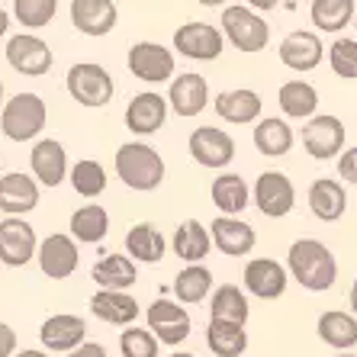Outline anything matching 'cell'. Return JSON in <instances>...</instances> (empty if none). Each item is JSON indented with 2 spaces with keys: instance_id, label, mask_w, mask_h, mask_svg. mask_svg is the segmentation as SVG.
Returning <instances> with one entry per match:
<instances>
[{
  "instance_id": "1",
  "label": "cell",
  "mask_w": 357,
  "mask_h": 357,
  "mask_svg": "<svg viewBox=\"0 0 357 357\" xmlns=\"http://www.w3.org/2000/svg\"><path fill=\"white\" fill-rule=\"evenodd\" d=\"M287 261H290V274L312 293L332 290L335 277H338V264H335L332 251L325 248L322 241H316V238L293 241Z\"/></svg>"
},
{
  "instance_id": "2",
  "label": "cell",
  "mask_w": 357,
  "mask_h": 357,
  "mask_svg": "<svg viewBox=\"0 0 357 357\" xmlns=\"http://www.w3.org/2000/svg\"><path fill=\"white\" fill-rule=\"evenodd\" d=\"M116 174L132 190H155L165 181V161L151 145L126 142L116 151Z\"/></svg>"
},
{
  "instance_id": "3",
  "label": "cell",
  "mask_w": 357,
  "mask_h": 357,
  "mask_svg": "<svg viewBox=\"0 0 357 357\" xmlns=\"http://www.w3.org/2000/svg\"><path fill=\"white\" fill-rule=\"evenodd\" d=\"M45 116L49 109L39 93H17L13 100H7V107L0 113V132L10 142H29L45 129Z\"/></svg>"
},
{
  "instance_id": "4",
  "label": "cell",
  "mask_w": 357,
  "mask_h": 357,
  "mask_svg": "<svg viewBox=\"0 0 357 357\" xmlns=\"http://www.w3.org/2000/svg\"><path fill=\"white\" fill-rule=\"evenodd\" d=\"M113 77L103 65L93 61H77L68 71V93L81 103V107H103L113 100Z\"/></svg>"
},
{
  "instance_id": "5",
  "label": "cell",
  "mask_w": 357,
  "mask_h": 357,
  "mask_svg": "<svg viewBox=\"0 0 357 357\" xmlns=\"http://www.w3.org/2000/svg\"><path fill=\"white\" fill-rule=\"evenodd\" d=\"M222 33L229 36L235 49L241 52H261L271 39L267 23L248 7H225L222 10Z\"/></svg>"
},
{
  "instance_id": "6",
  "label": "cell",
  "mask_w": 357,
  "mask_h": 357,
  "mask_svg": "<svg viewBox=\"0 0 357 357\" xmlns=\"http://www.w3.org/2000/svg\"><path fill=\"white\" fill-rule=\"evenodd\" d=\"M7 61L23 77H42L52 68V49L39 36L20 33L7 39Z\"/></svg>"
},
{
  "instance_id": "7",
  "label": "cell",
  "mask_w": 357,
  "mask_h": 357,
  "mask_svg": "<svg viewBox=\"0 0 357 357\" xmlns=\"http://www.w3.org/2000/svg\"><path fill=\"white\" fill-rule=\"evenodd\" d=\"M149 319V328L155 335V341L161 344H181L187 335H190V316H187V309L171 303V299H155L145 312Z\"/></svg>"
},
{
  "instance_id": "8",
  "label": "cell",
  "mask_w": 357,
  "mask_h": 357,
  "mask_svg": "<svg viewBox=\"0 0 357 357\" xmlns=\"http://www.w3.org/2000/svg\"><path fill=\"white\" fill-rule=\"evenodd\" d=\"M222 33L209 23H183L174 33V49L193 61H213L222 55Z\"/></svg>"
},
{
  "instance_id": "9",
  "label": "cell",
  "mask_w": 357,
  "mask_h": 357,
  "mask_svg": "<svg viewBox=\"0 0 357 357\" xmlns=\"http://www.w3.org/2000/svg\"><path fill=\"white\" fill-rule=\"evenodd\" d=\"M39 241H36L33 225L23 222V219L7 216L0 222V261L7 267H23L33 261Z\"/></svg>"
},
{
  "instance_id": "10",
  "label": "cell",
  "mask_w": 357,
  "mask_h": 357,
  "mask_svg": "<svg viewBox=\"0 0 357 357\" xmlns=\"http://www.w3.org/2000/svg\"><path fill=\"white\" fill-rule=\"evenodd\" d=\"M129 71L149 84H161L174 75V55L158 42H135L129 49Z\"/></svg>"
},
{
  "instance_id": "11",
  "label": "cell",
  "mask_w": 357,
  "mask_h": 357,
  "mask_svg": "<svg viewBox=\"0 0 357 357\" xmlns=\"http://www.w3.org/2000/svg\"><path fill=\"white\" fill-rule=\"evenodd\" d=\"M293 199H296L293 183H290V177L280 174V171H264V174L258 177V183H255V203H258V209L271 219L287 216L293 209Z\"/></svg>"
},
{
  "instance_id": "12",
  "label": "cell",
  "mask_w": 357,
  "mask_h": 357,
  "mask_svg": "<svg viewBox=\"0 0 357 357\" xmlns=\"http://www.w3.org/2000/svg\"><path fill=\"white\" fill-rule=\"evenodd\" d=\"M36 255H39V271L52 280H65L77 271V245L71 235H49L36 248Z\"/></svg>"
},
{
  "instance_id": "13",
  "label": "cell",
  "mask_w": 357,
  "mask_h": 357,
  "mask_svg": "<svg viewBox=\"0 0 357 357\" xmlns=\"http://www.w3.org/2000/svg\"><path fill=\"white\" fill-rule=\"evenodd\" d=\"M190 155L203 167H225L235 158V142L222 129L203 126V129H193L190 135Z\"/></svg>"
},
{
  "instance_id": "14",
  "label": "cell",
  "mask_w": 357,
  "mask_h": 357,
  "mask_svg": "<svg viewBox=\"0 0 357 357\" xmlns=\"http://www.w3.org/2000/svg\"><path fill=\"white\" fill-rule=\"evenodd\" d=\"M303 145L312 158L328 161L335 158L344 145V126L338 116H316L303 126Z\"/></svg>"
},
{
  "instance_id": "15",
  "label": "cell",
  "mask_w": 357,
  "mask_h": 357,
  "mask_svg": "<svg viewBox=\"0 0 357 357\" xmlns=\"http://www.w3.org/2000/svg\"><path fill=\"white\" fill-rule=\"evenodd\" d=\"M167 100H171V107H174L177 116L190 119V116H199L209 103V87H206V77L203 75H181L174 77L171 84V91H167Z\"/></svg>"
},
{
  "instance_id": "16",
  "label": "cell",
  "mask_w": 357,
  "mask_h": 357,
  "mask_svg": "<svg viewBox=\"0 0 357 357\" xmlns=\"http://www.w3.org/2000/svg\"><path fill=\"white\" fill-rule=\"evenodd\" d=\"M245 287L261 299H277L287 290V267L274 258H255L245 267Z\"/></svg>"
},
{
  "instance_id": "17",
  "label": "cell",
  "mask_w": 357,
  "mask_h": 357,
  "mask_svg": "<svg viewBox=\"0 0 357 357\" xmlns=\"http://www.w3.org/2000/svg\"><path fill=\"white\" fill-rule=\"evenodd\" d=\"M84 335H87V322L81 316H68V312H59L42 322L39 338L49 351H75L84 344Z\"/></svg>"
},
{
  "instance_id": "18",
  "label": "cell",
  "mask_w": 357,
  "mask_h": 357,
  "mask_svg": "<svg viewBox=\"0 0 357 357\" xmlns=\"http://www.w3.org/2000/svg\"><path fill=\"white\" fill-rule=\"evenodd\" d=\"M39 206V187L29 174H7L0 177V209L7 216L20 219Z\"/></svg>"
},
{
  "instance_id": "19",
  "label": "cell",
  "mask_w": 357,
  "mask_h": 357,
  "mask_svg": "<svg viewBox=\"0 0 357 357\" xmlns=\"http://www.w3.org/2000/svg\"><path fill=\"white\" fill-rule=\"evenodd\" d=\"M116 17L113 0H71V23L84 36H107L116 26Z\"/></svg>"
},
{
  "instance_id": "20",
  "label": "cell",
  "mask_w": 357,
  "mask_h": 357,
  "mask_svg": "<svg viewBox=\"0 0 357 357\" xmlns=\"http://www.w3.org/2000/svg\"><path fill=\"white\" fill-rule=\"evenodd\" d=\"M29 165H33V174L39 177V183L59 187L68 177V151L61 149L59 139H42L39 145H33Z\"/></svg>"
},
{
  "instance_id": "21",
  "label": "cell",
  "mask_w": 357,
  "mask_h": 357,
  "mask_svg": "<svg viewBox=\"0 0 357 357\" xmlns=\"http://www.w3.org/2000/svg\"><path fill=\"white\" fill-rule=\"evenodd\" d=\"M167 119V100L161 93H139V97L126 107V126L139 135L158 132Z\"/></svg>"
},
{
  "instance_id": "22",
  "label": "cell",
  "mask_w": 357,
  "mask_h": 357,
  "mask_svg": "<svg viewBox=\"0 0 357 357\" xmlns=\"http://www.w3.org/2000/svg\"><path fill=\"white\" fill-rule=\"evenodd\" d=\"M209 241H213L222 255H229V258H241V255H248V251L255 248V229H251L248 222H241V219L219 216L216 222H213Z\"/></svg>"
},
{
  "instance_id": "23",
  "label": "cell",
  "mask_w": 357,
  "mask_h": 357,
  "mask_svg": "<svg viewBox=\"0 0 357 357\" xmlns=\"http://www.w3.org/2000/svg\"><path fill=\"white\" fill-rule=\"evenodd\" d=\"M325 45L316 33H290L280 42V61L293 71H312L322 61Z\"/></svg>"
},
{
  "instance_id": "24",
  "label": "cell",
  "mask_w": 357,
  "mask_h": 357,
  "mask_svg": "<svg viewBox=\"0 0 357 357\" xmlns=\"http://www.w3.org/2000/svg\"><path fill=\"white\" fill-rule=\"evenodd\" d=\"M309 209H312V216L322 219V222H335V219L344 216V209H348V193L341 187L338 181L332 177H322L309 187Z\"/></svg>"
},
{
  "instance_id": "25",
  "label": "cell",
  "mask_w": 357,
  "mask_h": 357,
  "mask_svg": "<svg viewBox=\"0 0 357 357\" xmlns=\"http://www.w3.org/2000/svg\"><path fill=\"white\" fill-rule=\"evenodd\" d=\"M91 312L107 325H132L139 316V303L129 293L100 290L91 296Z\"/></svg>"
},
{
  "instance_id": "26",
  "label": "cell",
  "mask_w": 357,
  "mask_h": 357,
  "mask_svg": "<svg viewBox=\"0 0 357 357\" xmlns=\"http://www.w3.org/2000/svg\"><path fill=\"white\" fill-rule=\"evenodd\" d=\"M91 277L100 283V290H116V293H126V287H132L139 280L135 261L126 258V255H103L91 267Z\"/></svg>"
},
{
  "instance_id": "27",
  "label": "cell",
  "mask_w": 357,
  "mask_h": 357,
  "mask_svg": "<svg viewBox=\"0 0 357 357\" xmlns=\"http://www.w3.org/2000/svg\"><path fill=\"white\" fill-rule=\"evenodd\" d=\"M216 113L225 119V123H235V126H245V123H255L261 116V97L255 91H222L216 97Z\"/></svg>"
},
{
  "instance_id": "28",
  "label": "cell",
  "mask_w": 357,
  "mask_h": 357,
  "mask_svg": "<svg viewBox=\"0 0 357 357\" xmlns=\"http://www.w3.org/2000/svg\"><path fill=\"white\" fill-rule=\"evenodd\" d=\"M126 251L142 264H158L165 258V235L151 222H139L126 232Z\"/></svg>"
},
{
  "instance_id": "29",
  "label": "cell",
  "mask_w": 357,
  "mask_h": 357,
  "mask_svg": "<svg viewBox=\"0 0 357 357\" xmlns=\"http://www.w3.org/2000/svg\"><path fill=\"white\" fill-rule=\"evenodd\" d=\"M209 319H213V322L245 325L248 322V299H245V293H241L238 287H232V283H222V287L213 293Z\"/></svg>"
},
{
  "instance_id": "30",
  "label": "cell",
  "mask_w": 357,
  "mask_h": 357,
  "mask_svg": "<svg viewBox=\"0 0 357 357\" xmlns=\"http://www.w3.org/2000/svg\"><path fill=\"white\" fill-rule=\"evenodd\" d=\"M209 248H213L209 229H203L199 219H187V222H181V229L174 232V255L177 258L197 264V261H203L209 255Z\"/></svg>"
},
{
  "instance_id": "31",
  "label": "cell",
  "mask_w": 357,
  "mask_h": 357,
  "mask_svg": "<svg viewBox=\"0 0 357 357\" xmlns=\"http://www.w3.org/2000/svg\"><path fill=\"white\" fill-rule=\"evenodd\" d=\"M206 344L216 357H241L248 348V335L245 325H232V322H213L209 319L206 328Z\"/></svg>"
},
{
  "instance_id": "32",
  "label": "cell",
  "mask_w": 357,
  "mask_h": 357,
  "mask_svg": "<svg viewBox=\"0 0 357 357\" xmlns=\"http://www.w3.org/2000/svg\"><path fill=\"white\" fill-rule=\"evenodd\" d=\"M319 338L338 351L354 348L357 344V319L348 316V312H338V309L322 312V319H319Z\"/></svg>"
},
{
  "instance_id": "33",
  "label": "cell",
  "mask_w": 357,
  "mask_h": 357,
  "mask_svg": "<svg viewBox=\"0 0 357 357\" xmlns=\"http://www.w3.org/2000/svg\"><path fill=\"white\" fill-rule=\"evenodd\" d=\"M293 145V129L283 119H261L258 126H255V149L261 151V155H267V158H280V155H287Z\"/></svg>"
},
{
  "instance_id": "34",
  "label": "cell",
  "mask_w": 357,
  "mask_h": 357,
  "mask_svg": "<svg viewBox=\"0 0 357 357\" xmlns=\"http://www.w3.org/2000/svg\"><path fill=\"white\" fill-rule=\"evenodd\" d=\"M107 232H109V216L107 209L97 206V203H87L71 216V235L77 241H84V245H97V241H103Z\"/></svg>"
},
{
  "instance_id": "35",
  "label": "cell",
  "mask_w": 357,
  "mask_h": 357,
  "mask_svg": "<svg viewBox=\"0 0 357 357\" xmlns=\"http://www.w3.org/2000/svg\"><path fill=\"white\" fill-rule=\"evenodd\" d=\"M316 103H319V93L312 84L306 81H290L280 87V109L287 113L290 119H306L316 113Z\"/></svg>"
},
{
  "instance_id": "36",
  "label": "cell",
  "mask_w": 357,
  "mask_h": 357,
  "mask_svg": "<svg viewBox=\"0 0 357 357\" xmlns=\"http://www.w3.org/2000/svg\"><path fill=\"white\" fill-rule=\"evenodd\" d=\"M213 203L222 209L225 216H238L248 206V183L238 174H222L213 181Z\"/></svg>"
},
{
  "instance_id": "37",
  "label": "cell",
  "mask_w": 357,
  "mask_h": 357,
  "mask_svg": "<svg viewBox=\"0 0 357 357\" xmlns=\"http://www.w3.org/2000/svg\"><path fill=\"white\" fill-rule=\"evenodd\" d=\"M354 20V0H312V23L322 33H341Z\"/></svg>"
},
{
  "instance_id": "38",
  "label": "cell",
  "mask_w": 357,
  "mask_h": 357,
  "mask_svg": "<svg viewBox=\"0 0 357 357\" xmlns=\"http://www.w3.org/2000/svg\"><path fill=\"white\" fill-rule=\"evenodd\" d=\"M209 290H213V274H209L203 264H193L187 267V271H181L174 280V293L181 303H187V306H197V303H203V299L209 296Z\"/></svg>"
},
{
  "instance_id": "39",
  "label": "cell",
  "mask_w": 357,
  "mask_h": 357,
  "mask_svg": "<svg viewBox=\"0 0 357 357\" xmlns=\"http://www.w3.org/2000/svg\"><path fill=\"white\" fill-rule=\"evenodd\" d=\"M71 187H75L81 197H100V193L107 190V171L100 161H77L71 167Z\"/></svg>"
},
{
  "instance_id": "40",
  "label": "cell",
  "mask_w": 357,
  "mask_h": 357,
  "mask_svg": "<svg viewBox=\"0 0 357 357\" xmlns=\"http://www.w3.org/2000/svg\"><path fill=\"white\" fill-rule=\"evenodd\" d=\"M55 10H59V0H13V17L20 26H29V29L49 26Z\"/></svg>"
},
{
  "instance_id": "41",
  "label": "cell",
  "mask_w": 357,
  "mask_h": 357,
  "mask_svg": "<svg viewBox=\"0 0 357 357\" xmlns=\"http://www.w3.org/2000/svg\"><path fill=\"white\" fill-rule=\"evenodd\" d=\"M119 351H123V357H158V341H155L151 332L126 328L119 335Z\"/></svg>"
},
{
  "instance_id": "42",
  "label": "cell",
  "mask_w": 357,
  "mask_h": 357,
  "mask_svg": "<svg viewBox=\"0 0 357 357\" xmlns=\"http://www.w3.org/2000/svg\"><path fill=\"white\" fill-rule=\"evenodd\" d=\"M328 61L338 77H357V42L354 39H338L328 49Z\"/></svg>"
},
{
  "instance_id": "43",
  "label": "cell",
  "mask_w": 357,
  "mask_h": 357,
  "mask_svg": "<svg viewBox=\"0 0 357 357\" xmlns=\"http://www.w3.org/2000/svg\"><path fill=\"white\" fill-rule=\"evenodd\" d=\"M338 177H344V181L357 183V149L344 151L338 158Z\"/></svg>"
},
{
  "instance_id": "44",
  "label": "cell",
  "mask_w": 357,
  "mask_h": 357,
  "mask_svg": "<svg viewBox=\"0 0 357 357\" xmlns=\"http://www.w3.org/2000/svg\"><path fill=\"white\" fill-rule=\"evenodd\" d=\"M17 351V332L7 322H0V357H13Z\"/></svg>"
},
{
  "instance_id": "45",
  "label": "cell",
  "mask_w": 357,
  "mask_h": 357,
  "mask_svg": "<svg viewBox=\"0 0 357 357\" xmlns=\"http://www.w3.org/2000/svg\"><path fill=\"white\" fill-rule=\"evenodd\" d=\"M68 357H107V348H103V344H93V341H84L81 348L68 351Z\"/></svg>"
},
{
  "instance_id": "46",
  "label": "cell",
  "mask_w": 357,
  "mask_h": 357,
  "mask_svg": "<svg viewBox=\"0 0 357 357\" xmlns=\"http://www.w3.org/2000/svg\"><path fill=\"white\" fill-rule=\"evenodd\" d=\"M248 3H251L255 10H274L280 0H248Z\"/></svg>"
},
{
  "instance_id": "47",
  "label": "cell",
  "mask_w": 357,
  "mask_h": 357,
  "mask_svg": "<svg viewBox=\"0 0 357 357\" xmlns=\"http://www.w3.org/2000/svg\"><path fill=\"white\" fill-rule=\"evenodd\" d=\"M7 26H10V17H7V13H3V10H0V39L7 36Z\"/></svg>"
},
{
  "instance_id": "48",
  "label": "cell",
  "mask_w": 357,
  "mask_h": 357,
  "mask_svg": "<svg viewBox=\"0 0 357 357\" xmlns=\"http://www.w3.org/2000/svg\"><path fill=\"white\" fill-rule=\"evenodd\" d=\"M17 357H49V354H45V351H33V348H29V351H20Z\"/></svg>"
},
{
  "instance_id": "49",
  "label": "cell",
  "mask_w": 357,
  "mask_h": 357,
  "mask_svg": "<svg viewBox=\"0 0 357 357\" xmlns=\"http://www.w3.org/2000/svg\"><path fill=\"white\" fill-rule=\"evenodd\" d=\"M351 306H354V316H357V280H354V287H351Z\"/></svg>"
},
{
  "instance_id": "50",
  "label": "cell",
  "mask_w": 357,
  "mask_h": 357,
  "mask_svg": "<svg viewBox=\"0 0 357 357\" xmlns=\"http://www.w3.org/2000/svg\"><path fill=\"white\" fill-rule=\"evenodd\" d=\"M199 3H203V7H222L225 0H199Z\"/></svg>"
},
{
  "instance_id": "51",
  "label": "cell",
  "mask_w": 357,
  "mask_h": 357,
  "mask_svg": "<svg viewBox=\"0 0 357 357\" xmlns=\"http://www.w3.org/2000/svg\"><path fill=\"white\" fill-rule=\"evenodd\" d=\"M0 103H3V81H0Z\"/></svg>"
},
{
  "instance_id": "52",
  "label": "cell",
  "mask_w": 357,
  "mask_h": 357,
  "mask_svg": "<svg viewBox=\"0 0 357 357\" xmlns=\"http://www.w3.org/2000/svg\"><path fill=\"white\" fill-rule=\"evenodd\" d=\"M171 357H193V354H171Z\"/></svg>"
},
{
  "instance_id": "53",
  "label": "cell",
  "mask_w": 357,
  "mask_h": 357,
  "mask_svg": "<svg viewBox=\"0 0 357 357\" xmlns=\"http://www.w3.org/2000/svg\"><path fill=\"white\" fill-rule=\"evenodd\" d=\"M338 357H354V354H338Z\"/></svg>"
},
{
  "instance_id": "54",
  "label": "cell",
  "mask_w": 357,
  "mask_h": 357,
  "mask_svg": "<svg viewBox=\"0 0 357 357\" xmlns=\"http://www.w3.org/2000/svg\"><path fill=\"white\" fill-rule=\"evenodd\" d=\"M354 26H357V20H354Z\"/></svg>"
}]
</instances>
